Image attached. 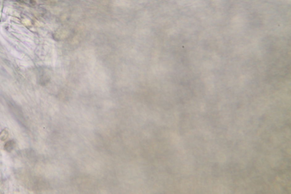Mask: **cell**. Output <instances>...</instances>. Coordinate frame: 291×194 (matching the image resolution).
Segmentation results:
<instances>
[{"mask_svg":"<svg viewBox=\"0 0 291 194\" xmlns=\"http://www.w3.org/2000/svg\"><path fill=\"white\" fill-rule=\"evenodd\" d=\"M15 142L13 141H10L5 145L4 149L7 151H11L15 147Z\"/></svg>","mask_w":291,"mask_h":194,"instance_id":"7a4b0ae2","label":"cell"},{"mask_svg":"<svg viewBox=\"0 0 291 194\" xmlns=\"http://www.w3.org/2000/svg\"><path fill=\"white\" fill-rule=\"evenodd\" d=\"M10 107L11 112L14 115L15 118L17 119L18 122L22 124L23 126H25V120L21 111L14 104H10Z\"/></svg>","mask_w":291,"mask_h":194,"instance_id":"6da1fadb","label":"cell"}]
</instances>
